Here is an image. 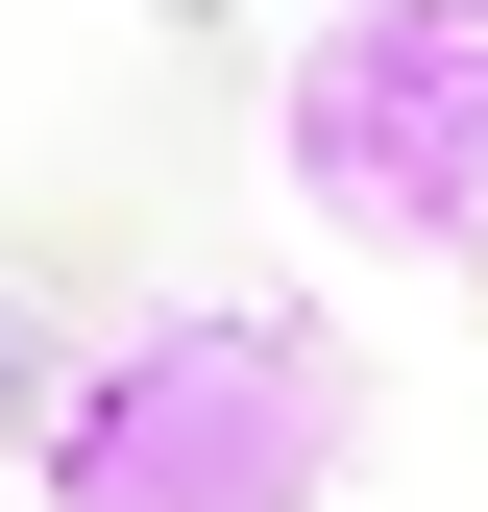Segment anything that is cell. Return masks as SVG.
I'll list each match as a JSON object with an SVG mask.
<instances>
[{"label":"cell","mask_w":488,"mask_h":512,"mask_svg":"<svg viewBox=\"0 0 488 512\" xmlns=\"http://www.w3.org/2000/svg\"><path fill=\"white\" fill-rule=\"evenodd\" d=\"M366 439V342L293 293H171L122 317L49 415V512H318Z\"/></svg>","instance_id":"1"},{"label":"cell","mask_w":488,"mask_h":512,"mask_svg":"<svg viewBox=\"0 0 488 512\" xmlns=\"http://www.w3.org/2000/svg\"><path fill=\"white\" fill-rule=\"evenodd\" d=\"M293 196L391 269H488V0H342L269 98Z\"/></svg>","instance_id":"2"},{"label":"cell","mask_w":488,"mask_h":512,"mask_svg":"<svg viewBox=\"0 0 488 512\" xmlns=\"http://www.w3.org/2000/svg\"><path fill=\"white\" fill-rule=\"evenodd\" d=\"M0 415H74V391H49V366H25V317H0Z\"/></svg>","instance_id":"3"}]
</instances>
